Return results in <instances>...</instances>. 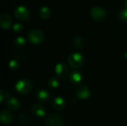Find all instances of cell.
I'll return each instance as SVG.
<instances>
[{
  "mask_svg": "<svg viewBox=\"0 0 127 126\" xmlns=\"http://www.w3.org/2000/svg\"><path fill=\"white\" fill-rule=\"evenodd\" d=\"M32 88V83L27 79H21L16 84V89L22 94H28Z\"/></svg>",
  "mask_w": 127,
  "mask_h": 126,
  "instance_id": "6da1fadb",
  "label": "cell"
},
{
  "mask_svg": "<svg viewBox=\"0 0 127 126\" xmlns=\"http://www.w3.org/2000/svg\"><path fill=\"white\" fill-rule=\"evenodd\" d=\"M68 63L69 65L74 68H80L83 63V58L82 56V55L79 53H74L72 54H71L68 56Z\"/></svg>",
  "mask_w": 127,
  "mask_h": 126,
  "instance_id": "7a4b0ae2",
  "label": "cell"
},
{
  "mask_svg": "<svg viewBox=\"0 0 127 126\" xmlns=\"http://www.w3.org/2000/svg\"><path fill=\"white\" fill-rule=\"evenodd\" d=\"M90 14L92 17L96 21L103 20L106 16V10L100 6H96V7H92L90 11Z\"/></svg>",
  "mask_w": 127,
  "mask_h": 126,
  "instance_id": "3957f363",
  "label": "cell"
},
{
  "mask_svg": "<svg viewBox=\"0 0 127 126\" xmlns=\"http://www.w3.org/2000/svg\"><path fill=\"white\" fill-rule=\"evenodd\" d=\"M44 39V34L39 30H32L28 33V39L32 44H39Z\"/></svg>",
  "mask_w": 127,
  "mask_h": 126,
  "instance_id": "277c9868",
  "label": "cell"
},
{
  "mask_svg": "<svg viewBox=\"0 0 127 126\" xmlns=\"http://www.w3.org/2000/svg\"><path fill=\"white\" fill-rule=\"evenodd\" d=\"M15 16L19 20H26L30 16V11L25 6H19L14 11Z\"/></svg>",
  "mask_w": 127,
  "mask_h": 126,
  "instance_id": "5b68a950",
  "label": "cell"
},
{
  "mask_svg": "<svg viewBox=\"0 0 127 126\" xmlns=\"http://www.w3.org/2000/svg\"><path fill=\"white\" fill-rule=\"evenodd\" d=\"M64 123L63 118L57 114L50 116L45 122V126H63Z\"/></svg>",
  "mask_w": 127,
  "mask_h": 126,
  "instance_id": "8992f818",
  "label": "cell"
},
{
  "mask_svg": "<svg viewBox=\"0 0 127 126\" xmlns=\"http://www.w3.org/2000/svg\"><path fill=\"white\" fill-rule=\"evenodd\" d=\"M12 25V19L10 15L7 13H2L0 16V26L1 28L7 30Z\"/></svg>",
  "mask_w": 127,
  "mask_h": 126,
  "instance_id": "52a82bcc",
  "label": "cell"
},
{
  "mask_svg": "<svg viewBox=\"0 0 127 126\" xmlns=\"http://www.w3.org/2000/svg\"><path fill=\"white\" fill-rule=\"evenodd\" d=\"M76 96L79 99H87L90 96L89 88L86 85H80L76 90Z\"/></svg>",
  "mask_w": 127,
  "mask_h": 126,
  "instance_id": "ba28073f",
  "label": "cell"
},
{
  "mask_svg": "<svg viewBox=\"0 0 127 126\" xmlns=\"http://www.w3.org/2000/svg\"><path fill=\"white\" fill-rule=\"evenodd\" d=\"M55 71L57 75L60 78H65L68 75V69L67 66L63 63H59L55 67Z\"/></svg>",
  "mask_w": 127,
  "mask_h": 126,
  "instance_id": "9c48e42d",
  "label": "cell"
},
{
  "mask_svg": "<svg viewBox=\"0 0 127 126\" xmlns=\"http://www.w3.org/2000/svg\"><path fill=\"white\" fill-rule=\"evenodd\" d=\"M0 119H1V122L2 123V124L8 125V124H10L12 122L13 117H12L11 114L9 111H5V110H3L1 112Z\"/></svg>",
  "mask_w": 127,
  "mask_h": 126,
  "instance_id": "30bf717a",
  "label": "cell"
},
{
  "mask_svg": "<svg viewBox=\"0 0 127 126\" xmlns=\"http://www.w3.org/2000/svg\"><path fill=\"white\" fill-rule=\"evenodd\" d=\"M31 111L33 112V114L37 117H43L45 114V108L42 105H39V104H35L32 106Z\"/></svg>",
  "mask_w": 127,
  "mask_h": 126,
  "instance_id": "8fae6325",
  "label": "cell"
},
{
  "mask_svg": "<svg viewBox=\"0 0 127 126\" xmlns=\"http://www.w3.org/2000/svg\"><path fill=\"white\" fill-rule=\"evenodd\" d=\"M53 106L56 110L60 111L65 107V101L61 97H57L53 101Z\"/></svg>",
  "mask_w": 127,
  "mask_h": 126,
  "instance_id": "7c38bea8",
  "label": "cell"
},
{
  "mask_svg": "<svg viewBox=\"0 0 127 126\" xmlns=\"http://www.w3.org/2000/svg\"><path fill=\"white\" fill-rule=\"evenodd\" d=\"M7 106L13 111H16L19 108V102L16 98H10L7 101Z\"/></svg>",
  "mask_w": 127,
  "mask_h": 126,
  "instance_id": "4fadbf2b",
  "label": "cell"
},
{
  "mask_svg": "<svg viewBox=\"0 0 127 126\" xmlns=\"http://www.w3.org/2000/svg\"><path fill=\"white\" fill-rule=\"evenodd\" d=\"M39 15L40 18H42L43 19H47L49 18V16L51 15V11H50L48 7L44 6V7H42L39 9Z\"/></svg>",
  "mask_w": 127,
  "mask_h": 126,
  "instance_id": "5bb4252c",
  "label": "cell"
},
{
  "mask_svg": "<svg viewBox=\"0 0 127 126\" xmlns=\"http://www.w3.org/2000/svg\"><path fill=\"white\" fill-rule=\"evenodd\" d=\"M81 79H82V76L77 71H73L70 74V80L73 83H78V82H80Z\"/></svg>",
  "mask_w": 127,
  "mask_h": 126,
  "instance_id": "9a60e30c",
  "label": "cell"
},
{
  "mask_svg": "<svg viewBox=\"0 0 127 126\" xmlns=\"http://www.w3.org/2000/svg\"><path fill=\"white\" fill-rule=\"evenodd\" d=\"M36 97H37V99L40 101H46L48 97H49V95H48V93L45 91V90H40L37 92L36 94Z\"/></svg>",
  "mask_w": 127,
  "mask_h": 126,
  "instance_id": "2e32d148",
  "label": "cell"
},
{
  "mask_svg": "<svg viewBox=\"0 0 127 126\" xmlns=\"http://www.w3.org/2000/svg\"><path fill=\"white\" fill-rule=\"evenodd\" d=\"M73 44H74V45L75 48H79V49L82 48L83 47V39H82L81 37H79V36H78V37H76V38L74 39V42H73Z\"/></svg>",
  "mask_w": 127,
  "mask_h": 126,
  "instance_id": "e0dca14e",
  "label": "cell"
},
{
  "mask_svg": "<svg viewBox=\"0 0 127 126\" xmlns=\"http://www.w3.org/2000/svg\"><path fill=\"white\" fill-rule=\"evenodd\" d=\"M48 85H49L51 88H57V87L59 86L58 80H57L55 77H51V78H50L49 80H48Z\"/></svg>",
  "mask_w": 127,
  "mask_h": 126,
  "instance_id": "ac0fdd59",
  "label": "cell"
},
{
  "mask_svg": "<svg viewBox=\"0 0 127 126\" xmlns=\"http://www.w3.org/2000/svg\"><path fill=\"white\" fill-rule=\"evenodd\" d=\"M14 44L17 47H22L25 44V39L23 37L19 36L14 40Z\"/></svg>",
  "mask_w": 127,
  "mask_h": 126,
  "instance_id": "d6986e66",
  "label": "cell"
},
{
  "mask_svg": "<svg viewBox=\"0 0 127 126\" xmlns=\"http://www.w3.org/2000/svg\"><path fill=\"white\" fill-rule=\"evenodd\" d=\"M119 18L123 21H127V7L123 9L119 13Z\"/></svg>",
  "mask_w": 127,
  "mask_h": 126,
  "instance_id": "ffe728a7",
  "label": "cell"
},
{
  "mask_svg": "<svg viewBox=\"0 0 127 126\" xmlns=\"http://www.w3.org/2000/svg\"><path fill=\"white\" fill-rule=\"evenodd\" d=\"M9 67L11 70H16L19 68V63L16 60H10L9 62Z\"/></svg>",
  "mask_w": 127,
  "mask_h": 126,
  "instance_id": "44dd1931",
  "label": "cell"
},
{
  "mask_svg": "<svg viewBox=\"0 0 127 126\" xmlns=\"http://www.w3.org/2000/svg\"><path fill=\"white\" fill-rule=\"evenodd\" d=\"M23 28H24L23 25H22V24H20V23H16V24H15V25H13V30H14L16 33H19V32H21V31L23 30Z\"/></svg>",
  "mask_w": 127,
  "mask_h": 126,
  "instance_id": "7402d4cb",
  "label": "cell"
},
{
  "mask_svg": "<svg viewBox=\"0 0 127 126\" xmlns=\"http://www.w3.org/2000/svg\"><path fill=\"white\" fill-rule=\"evenodd\" d=\"M19 122L25 123L26 122V117L25 115H20V117H19Z\"/></svg>",
  "mask_w": 127,
  "mask_h": 126,
  "instance_id": "603a6c76",
  "label": "cell"
},
{
  "mask_svg": "<svg viewBox=\"0 0 127 126\" xmlns=\"http://www.w3.org/2000/svg\"><path fill=\"white\" fill-rule=\"evenodd\" d=\"M4 100V92L2 91V90H1V93H0V102H2Z\"/></svg>",
  "mask_w": 127,
  "mask_h": 126,
  "instance_id": "cb8c5ba5",
  "label": "cell"
},
{
  "mask_svg": "<svg viewBox=\"0 0 127 126\" xmlns=\"http://www.w3.org/2000/svg\"><path fill=\"white\" fill-rule=\"evenodd\" d=\"M125 6H126V7H127V0L125 1Z\"/></svg>",
  "mask_w": 127,
  "mask_h": 126,
  "instance_id": "d4e9b609",
  "label": "cell"
},
{
  "mask_svg": "<svg viewBox=\"0 0 127 126\" xmlns=\"http://www.w3.org/2000/svg\"><path fill=\"white\" fill-rule=\"evenodd\" d=\"M125 57H127V53H126V54H125Z\"/></svg>",
  "mask_w": 127,
  "mask_h": 126,
  "instance_id": "484cf974",
  "label": "cell"
}]
</instances>
